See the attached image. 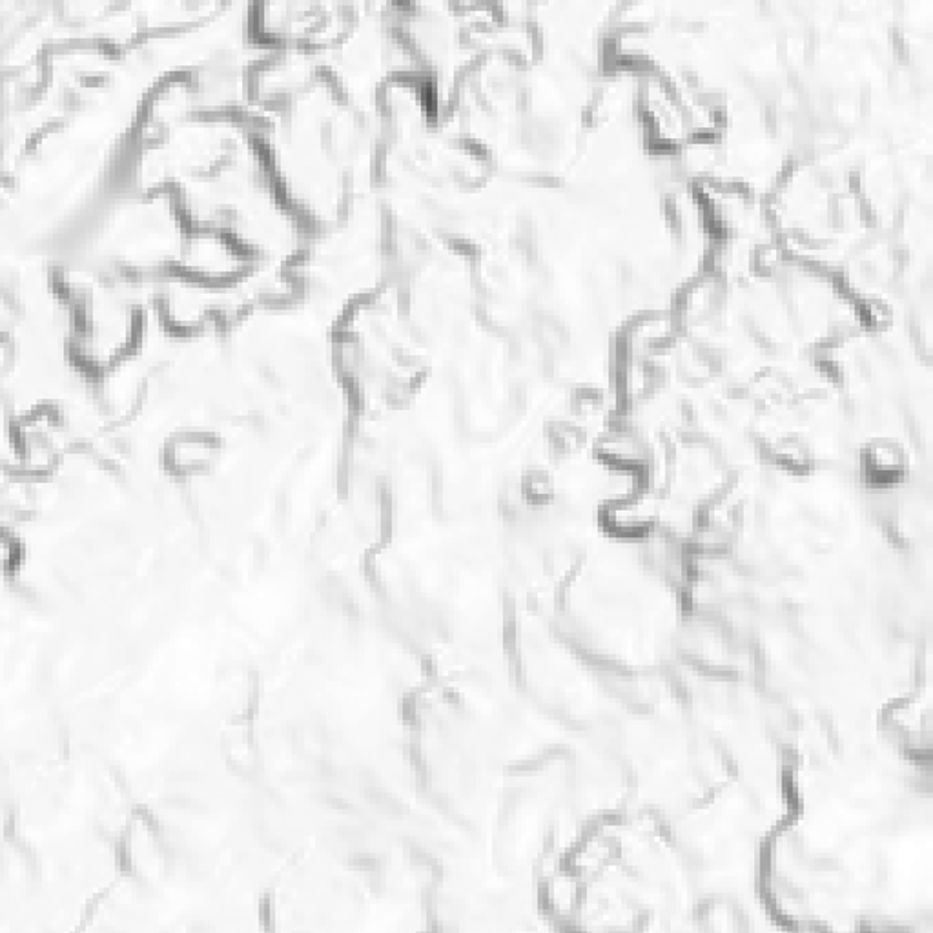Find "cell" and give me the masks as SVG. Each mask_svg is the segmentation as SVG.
Listing matches in <instances>:
<instances>
[{"label":"cell","mask_w":933,"mask_h":933,"mask_svg":"<svg viewBox=\"0 0 933 933\" xmlns=\"http://www.w3.org/2000/svg\"><path fill=\"white\" fill-rule=\"evenodd\" d=\"M213 457L216 441L196 432L176 436L167 447L168 463L177 471H199L212 462Z\"/></svg>","instance_id":"1"}]
</instances>
